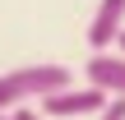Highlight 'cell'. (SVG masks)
I'll list each match as a JSON object with an SVG mask.
<instances>
[{
	"mask_svg": "<svg viewBox=\"0 0 125 120\" xmlns=\"http://www.w3.org/2000/svg\"><path fill=\"white\" fill-rule=\"evenodd\" d=\"M74 74L65 65H19V69H5L0 74V116L5 111H19L23 102H42L60 88H70Z\"/></svg>",
	"mask_w": 125,
	"mask_h": 120,
	"instance_id": "obj_1",
	"label": "cell"
},
{
	"mask_svg": "<svg viewBox=\"0 0 125 120\" xmlns=\"http://www.w3.org/2000/svg\"><path fill=\"white\" fill-rule=\"evenodd\" d=\"M107 102H111V97H107L102 88H93V83L74 88V83H70V88L42 97V116H46V120H79V116H97Z\"/></svg>",
	"mask_w": 125,
	"mask_h": 120,
	"instance_id": "obj_2",
	"label": "cell"
},
{
	"mask_svg": "<svg viewBox=\"0 0 125 120\" xmlns=\"http://www.w3.org/2000/svg\"><path fill=\"white\" fill-rule=\"evenodd\" d=\"M121 32H125V0H97L93 23H88V46H93V55H102L107 46H116Z\"/></svg>",
	"mask_w": 125,
	"mask_h": 120,
	"instance_id": "obj_3",
	"label": "cell"
},
{
	"mask_svg": "<svg viewBox=\"0 0 125 120\" xmlns=\"http://www.w3.org/2000/svg\"><path fill=\"white\" fill-rule=\"evenodd\" d=\"M83 79H88L93 88H102L107 97H125V55H111V51H102V55H88V65H83Z\"/></svg>",
	"mask_w": 125,
	"mask_h": 120,
	"instance_id": "obj_4",
	"label": "cell"
},
{
	"mask_svg": "<svg viewBox=\"0 0 125 120\" xmlns=\"http://www.w3.org/2000/svg\"><path fill=\"white\" fill-rule=\"evenodd\" d=\"M97 120H125V97H111V102L97 111Z\"/></svg>",
	"mask_w": 125,
	"mask_h": 120,
	"instance_id": "obj_5",
	"label": "cell"
},
{
	"mask_svg": "<svg viewBox=\"0 0 125 120\" xmlns=\"http://www.w3.org/2000/svg\"><path fill=\"white\" fill-rule=\"evenodd\" d=\"M9 116H14V120H46L42 111H28V106H19V111H9Z\"/></svg>",
	"mask_w": 125,
	"mask_h": 120,
	"instance_id": "obj_6",
	"label": "cell"
},
{
	"mask_svg": "<svg viewBox=\"0 0 125 120\" xmlns=\"http://www.w3.org/2000/svg\"><path fill=\"white\" fill-rule=\"evenodd\" d=\"M116 46H121V51H116V55H125V32H121V37H116Z\"/></svg>",
	"mask_w": 125,
	"mask_h": 120,
	"instance_id": "obj_7",
	"label": "cell"
}]
</instances>
